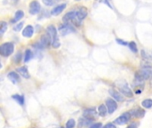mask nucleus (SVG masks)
<instances>
[{
  "label": "nucleus",
  "instance_id": "13",
  "mask_svg": "<svg viewBox=\"0 0 152 128\" xmlns=\"http://www.w3.org/2000/svg\"><path fill=\"white\" fill-rule=\"evenodd\" d=\"M131 116L134 117V118H143L144 115H145V110H142V109H135V110H132L129 111Z\"/></svg>",
  "mask_w": 152,
  "mask_h": 128
},
{
  "label": "nucleus",
  "instance_id": "24",
  "mask_svg": "<svg viewBox=\"0 0 152 128\" xmlns=\"http://www.w3.org/2000/svg\"><path fill=\"white\" fill-rule=\"evenodd\" d=\"M75 126H76V121L74 119H69L66 124V128H74Z\"/></svg>",
  "mask_w": 152,
  "mask_h": 128
},
{
  "label": "nucleus",
  "instance_id": "2",
  "mask_svg": "<svg viewBox=\"0 0 152 128\" xmlns=\"http://www.w3.org/2000/svg\"><path fill=\"white\" fill-rule=\"evenodd\" d=\"M46 33L49 35V37H51L52 40V46L55 49L59 48L61 45L60 40H59V37L57 34V29L53 25H48L46 28Z\"/></svg>",
  "mask_w": 152,
  "mask_h": 128
},
{
  "label": "nucleus",
  "instance_id": "5",
  "mask_svg": "<svg viewBox=\"0 0 152 128\" xmlns=\"http://www.w3.org/2000/svg\"><path fill=\"white\" fill-rule=\"evenodd\" d=\"M118 87H119L120 92H121L124 95H126V96H127V97H130V98L134 96V93L132 92V90L130 89V87L128 86V85H127L126 82H122V83L118 86Z\"/></svg>",
  "mask_w": 152,
  "mask_h": 128
},
{
  "label": "nucleus",
  "instance_id": "25",
  "mask_svg": "<svg viewBox=\"0 0 152 128\" xmlns=\"http://www.w3.org/2000/svg\"><path fill=\"white\" fill-rule=\"evenodd\" d=\"M23 24H24L23 21L20 22L19 24H17V25L13 28V30H15V31H20V30H21V29H22V27H23Z\"/></svg>",
  "mask_w": 152,
  "mask_h": 128
},
{
  "label": "nucleus",
  "instance_id": "4",
  "mask_svg": "<svg viewBox=\"0 0 152 128\" xmlns=\"http://www.w3.org/2000/svg\"><path fill=\"white\" fill-rule=\"evenodd\" d=\"M59 32L61 33V36H66L68 34L75 32V29H74V26L72 24L63 23V24L59 26Z\"/></svg>",
  "mask_w": 152,
  "mask_h": 128
},
{
  "label": "nucleus",
  "instance_id": "11",
  "mask_svg": "<svg viewBox=\"0 0 152 128\" xmlns=\"http://www.w3.org/2000/svg\"><path fill=\"white\" fill-rule=\"evenodd\" d=\"M65 8H66V4H58L57 6H55V7L53 8V10L51 11V14L53 15V16H57V15L61 14Z\"/></svg>",
  "mask_w": 152,
  "mask_h": 128
},
{
  "label": "nucleus",
  "instance_id": "21",
  "mask_svg": "<svg viewBox=\"0 0 152 128\" xmlns=\"http://www.w3.org/2000/svg\"><path fill=\"white\" fill-rule=\"evenodd\" d=\"M142 106L146 109H151L152 107V99H145L142 102Z\"/></svg>",
  "mask_w": 152,
  "mask_h": 128
},
{
  "label": "nucleus",
  "instance_id": "15",
  "mask_svg": "<svg viewBox=\"0 0 152 128\" xmlns=\"http://www.w3.org/2000/svg\"><path fill=\"white\" fill-rule=\"evenodd\" d=\"M110 94L112 96V98H113L114 100H116V101H118V102H123V101H124V98H123V96L121 95V94L118 93V92H117V91L114 90V89H110Z\"/></svg>",
  "mask_w": 152,
  "mask_h": 128
},
{
  "label": "nucleus",
  "instance_id": "10",
  "mask_svg": "<svg viewBox=\"0 0 152 128\" xmlns=\"http://www.w3.org/2000/svg\"><path fill=\"white\" fill-rule=\"evenodd\" d=\"M95 116H96V110L94 108L87 109L84 111V117L90 120H94L95 118Z\"/></svg>",
  "mask_w": 152,
  "mask_h": 128
},
{
  "label": "nucleus",
  "instance_id": "14",
  "mask_svg": "<svg viewBox=\"0 0 152 128\" xmlns=\"http://www.w3.org/2000/svg\"><path fill=\"white\" fill-rule=\"evenodd\" d=\"M8 79L12 83V84H17L19 81H20V76L17 72H14V71H12L8 74L7 76Z\"/></svg>",
  "mask_w": 152,
  "mask_h": 128
},
{
  "label": "nucleus",
  "instance_id": "7",
  "mask_svg": "<svg viewBox=\"0 0 152 128\" xmlns=\"http://www.w3.org/2000/svg\"><path fill=\"white\" fill-rule=\"evenodd\" d=\"M131 118V114L130 112H126L124 113L122 116L118 117L116 120H115V124L117 125H119V126H123V125H126Z\"/></svg>",
  "mask_w": 152,
  "mask_h": 128
},
{
  "label": "nucleus",
  "instance_id": "27",
  "mask_svg": "<svg viewBox=\"0 0 152 128\" xmlns=\"http://www.w3.org/2000/svg\"><path fill=\"white\" fill-rule=\"evenodd\" d=\"M20 59H21V53H18L16 54L15 58H14V61L18 63V62H20Z\"/></svg>",
  "mask_w": 152,
  "mask_h": 128
},
{
  "label": "nucleus",
  "instance_id": "20",
  "mask_svg": "<svg viewBox=\"0 0 152 128\" xmlns=\"http://www.w3.org/2000/svg\"><path fill=\"white\" fill-rule=\"evenodd\" d=\"M32 57H33V53H32V51L29 50V49L26 50L25 55H24V61H25V62L29 61L32 59Z\"/></svg>",
  "mask_w": 152,
  "mask_h": 128
},
{
  "label": "nucleus",
  "instance_id": "9",
  "mask_svg": "<svg viewBox=\"0 0 152 128\" xmlns=\"http://www.w3.org/2000/svg\"><path fill=\"white\" fill-rule=\"evenodd\" d=\"M76 12H77V16L81 20H83L84 19H86V16H87V13H88L87 9H86L85 6H79L78 9L76 11Z\"/></svg>",
  "mask_w": 152,
  "mask_h": 128
},
{
  "label": "nucleus",
  "instance_id": "30",
  "mask_svg": "<svg viewBox=\"0 0 152 128\" xmlns=\"http://www.w3.org/2000/svg\"><path fill=\"white\" fill-rule=\"evenodd\" d=\"M138 123H132V124H130L128 127H127V128H137L138 127Z\"/></svg>",
  "mask_w": 152,
  "mask_h": 128
},
{
  "label": "nucleus",
  "instance_id": "29",
  "mask_svg": "<svg viewBox=\"0 0 152 128\" xmlns=\"http://www.w3.org/2000/svg\"><path fill=\"white\" fill-rule=\"evenodd\" d=\"M116 41H117V43H118V44H119V45H128V44H127L126 41H124V40H121V39H118V38Z\"/></svg>",
  "mask_w": 152,
  "mask_h": 128
},
{
  "label": "nucleus",
  "instance_id": "23",
  "mask_svg": "<svg viewBox=\"0 0 152 128\" xmlns=\"http://www.w3.org/2000/svg\"><path fill=\"white\" fill-rule=\"evenodd\" d=\"M128 46H129L130 50H131L133 53H137L138 49H137V45H136V43H135V42L132 41V42L128 43Z\"/></svg>",
  "mask_w": 152,
  "mask_h": 128
},
{
  "label": "nucleus",
  "instance_id": "32",
  "mask_svg": "<svg viewBox=\"0 0 152 128\" xmlns=\"http://www.w3.org/2000/svg\"><path fill=\"white\" fill-rule=\"evenodd\" d=\"M75 1H79V0H75Z\"/></svg>",
  "mask_w": 152,
  "mask_h": 128
},
{
  "label": "nucleus",
  "instance_id": "31",
  "mask_svg": "<svg viewBox=\"0 0 152 128\" xmlns=\"http://www.w3.org/2000/svg\"><path fill=\"white\" fill-rule=\"evenodd\" d=\"M104 128H117L115 126H114V124H111V123H109V124H107Z\"/></svg>",
  "mask_w": 152,
  "mask_h": 128
},
{
  "label": "nucleus",
  "instance_id": "26",
  "mask_svg": "<svg viewBox=\"0 0 152 128\" xmlns=\"http://www.w3.org/2000/svg\"><path fill=\"white\" fill-rule=\"evenodd\" d=\"M42 1L47 6H51V5H53L54 4V0H42Z\"/></svg>",
  "mask_w": 152,
  "mask_h": 128
},
{
  "label": "nucleus",
  "instance_id": "33",
  "mask_svg": "<svg viewBox=\"0 0 152 128\" xmlns=\"http://www.w3.org/2000/svg\"><path fill=\"white\" fill-rule=\"evenodd\" d=\"M58 128H63V127H58Z\"/></svg>",
  "mask_w": 152,
  "mask_h": 128
},
{
  "label": "nucleus",
  "instance_id": "17",
  "mask_svg": "<svg viewBox=\"0 0 152 128\" xmlns=\"http://www.w3.org/2000/svg\"><path fill=\"white\" fill-rule=\"evenodd\" d=\"M107 106H105L104 104H101L99 107H98V113L101 117H105L107 115Z\"/></svg>",
  "mask_w": 152,
  "mask_h": 128
},
{
  "label": "nucleus",
  "instance_id": "3",
  "mask_svg": "<svg viewBox=\"0 0 152 128\" xmlns=\"http://www.w3.org/2000/svg\"><path fill=\"white\" fill-rule=\"evenodd\" d=\"M14 51V45L12 42H5L0 45V54L3 57L10 56Z\"/></svg>",
  "mask_w": 152,
  "mask_h": 128
},
{
  "label": "nucleus",
  "instance_id": "22",
  "mask_svg": "<svg viewBox=\"0 0 152 128\" xmlns=\"http://www.w3.org/2000/svg\"><path fill=\"white\" fill-rule=\"evenodd\" d=\"M7 27H8V25H7V23L5 21H2L1 22V26H0V35L1 36H3L4 33L6 31Z\"/></svg>",
  "mask_w": 152,
  "mask_h": 128
},
{
  "label": "nucleus",
  "instance_id": "8",
  "mask_svg": "<svg viewBox=\"0 0 152 128\" xmlns=\"http://www.w3.org/2000/svg\"><path fill=\"white\" fill-rule=\"evenodd\" d=\"M106 106L108 108V111L110 114H112L118 109V104L116 102V100L110 99V98L106 100Z\"/></svg>",
  "mask_w": 152,
  "mask_h": 128
},
{
  "label": "nucleus",
  "instance_id": "16",
  "mask_svg": "<svg viewBox=\"0 0 152 128\" xmlns=\"http://www.w3.org/2000/svg\"><path fill=\"white\" fill-rule=\"evenodd\" d=\"M17 71L22 78H24L26 79L29 78V74H28V69L26 66H22V67L17 69Z\"/></svg>",
  "mask_w": 152,
  "mask_h": 128
},
{
  "label": "nucleus",
  "instance_id": "28",
  "mask_svg": "<svg viewBox=\"0 0 152 128\" xmlns=\"http://www.w3.org/2000/svg\"><path fill=\"white\" fill-rule=\"evenodd\" d=\"M102 123H95L94 125H92L90 128H102Z\"/></svg>",
  "mask_w": 152,
  "mask_h": 128
},
{
  "label": "nucleus",
  "instance_id": "1",
  "mask_svg": "<svg viewBox=\"0 0 152 128\" xmlns=\"http://www.w3.org/2000/svg\"><path fill=\"white\" fill-rule=\"evenodd\" d=\"M63 23H69V24H72L73 26L76 27H80L82 24V20L77 16V12L76 11H69L62 18Z\"/></svg>",
  "mask_w": 152,
  "mask_h": 128
},
{
  "label": "nucleus",
  "instance_id": "18",
  "mask_svg": "<svg viewBox=\"0 0 152 128\" xmlns=\"http://www.w3.org/2000/svg\"><path fill=\"white\" fill-rule=\"evenodd\" d=\"M23 16H24V12L21 11V10H18V11L15 12V14H14V19L12 20V22H16V21L21 20V19L23 18Z\"/></svg>",
  "mask_w": 152,
  "mask_h": 128
},
{
  "label": "nucleus",
  "instance_id": "6",
  "mask_svg": "<svg viewBox=\"0 0 152 128\" xmlns=\"http://www.w3.org/2000/svg\"><path fill=\"white\" fill-rule=\"evenodd\" d=\"M40 10H41V5H40L38 1L34 0V1L30 2V4H29V13L31 15L37 14L40 12Z\"/></svg>",
  "mask_w": 152,
  "mask_h": 128
},
{
  "label": "nucleus",
  "instance_id": "12",
  "mask_svg": "<svg viewBox=\"0 0 152 128\" xmlns=\"http://www.w3.org/2000/svg\"><path fill=\"white\" fill-rule=\"evenodd\" d=\"M34 34V28L31 25L26 26L22 30V36L27 38H30Z\"/></svg>",
  "mask_w": 152,
  "mask_h": 128
},
{
  "label": "nucleus",
  "instance_id": "19",
  "mask_svg": "<svg viewBox=\"0 0 152 128\" xmlns=\"http://www.w3.org/2000/svg\"><path fill=\"white\" fill-rule=\"evenodd\" d=\"M12 98L14 101H16L19 104H20V105H23V104H24V97H23L22 95H20V94H13V95L12 96Z\"/></svg>",
  "mask_w": 152,
  "mask_h": 128
}]
</instances>
